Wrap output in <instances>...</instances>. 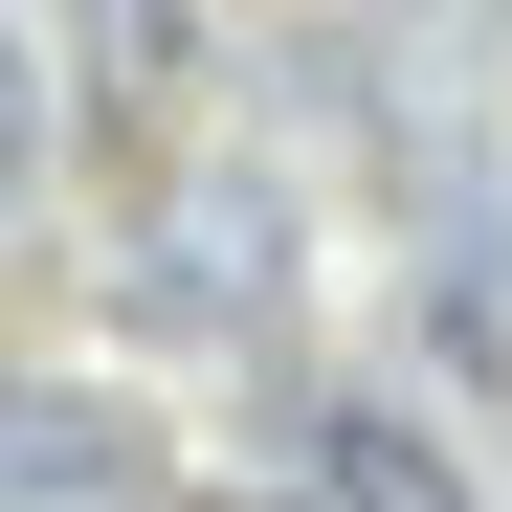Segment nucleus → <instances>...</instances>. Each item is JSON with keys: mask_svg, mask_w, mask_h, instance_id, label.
Returning <instances> with one entry per match:
<instances>
[{"mask_svg": "<svg viewBox=\"0 0 512 512\" xmlns=\"http://www.w3.org/2000/svg\"><path fill=\"white\" fill-rule=\"evenodd\" d=\"M134 290L156 312H179V334H268L312 268H290V179H223V156H201V179H156V245H134Z\"/></svg>", "mask_w": 512, "mask_h": 512, "instance_id": "nucleus-1", "label": "nucleus"}, {"mask_svg": "<svg viewBox=\"0 0 512 512\" xmlns=\"http://www.w3.org/2000/svg\"><path fill=\"white\" fill-rule=\"evenodd\" d=\"M0 512H156V468L90 379H0Z\"/></svg>", "mask_w": 512, "mask_h": 512, "instance_id": "nucleus-2", "label": "nucleus"}, {"mask_svg": "<svg viewBox=\"0 0 512 512\" xmlns=\"http://www.w3.org/2000/svg\"><path fill=\"white\" fill-rule=\"evenodd\" d=\"M312 512H490L423 401H312Z\"/></svg>", "mask_w": 512, "mask_h": 512, "instance_id": "nucleus-3", "label": "nucleus"}, {"mask_svg": "<svg viewBox=\"0 0 512 512\" xmlns=\"http://www.w3.org/2000/svg\"><path fill=\"white\" fill-rule=\"evenodd\" d=\"M423 357H446L468 401H512V201H468L446 245H423Z\"/></svg>", "mask_w": 512, "mask_h": 512, "instance_id": "nucleus-4", "label": "nucleus"}, {"mask_svg": "<svg viewBox=\"0 0 512 512\" xmlns=\"http://www.w3.org/2000/svg\"><path fill=\"white\" fill-rule=\"evenodd\" d=\"M23 23H45V45H90V90H112V112H156V90L201 67V23H179V0H23Z\"/></svg>", "mask_w": 512, "mask_h": 512, "instance_id": "nucleus-5", "label": "nucleus"}, {"mask_svg": "<svg viewBox=\"0 0 512 512\" xmlns=\"http://www.w3.org/2000/svg\"><path fill=\"white\" fill-rule=\"evenodd\" d=\"M45 156H67V67H45L23 0H0V201H45Z\"/></svg>", "mask_w": 512, "mask_h": 512, "instance_id": "nucleus-6", "label": "nucleus"}, {"mask_svg": "<svg viewBox=\"0 0 512 512\" xmlns=\"http://www.w3.org/2000/svg\"><path fill=\"white\" fill-rule=\"evenodd\" d=\"M156 512H268V490H156Z\"/></svg>", "mask_w": 512, "mask_h": 512, "instance_id": "nucleus-7", "label": "nucleus"}]
</instances>
